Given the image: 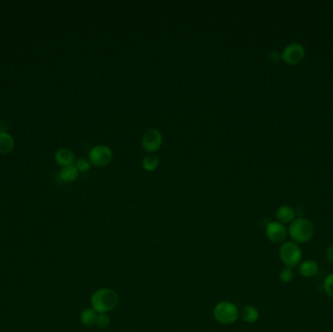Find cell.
<instances>
[{
    "label": "cell",
    "instance_id": "obj_1",
    "mask_svg": "<svg viewBox=\"0 0 333 332\" xmlns=\"http://www.w3.org/2000/svg\"><path fill=\"white\" fill-rule=\"evenodd\" d=\"M119 296L114 289L102 287L96 291L91 297L92 309L98 314H107L116 308Z\"/></svg>",
    "mask_w": 333,
    "mask_h": 332
},
{
    "label": "cell",
    "instance_id": "obj_2",
    "mask_svg": "<svg viewBox=\"0 0 333 332\" xmlns=\"http://www.w3.org/2000/svg\"><path fill=\"white\" fill-rule=\"evenodd\" d=\"M287 232L294 243L306 244L313 239L315 226L311 220L304 217H298L290 223Z\"/></svg>",
    "mask_w": 333,
    "mask_h": 332
},
{
    "label": "cell",
    "instance_id": "obj_3",
    "mask_svg": "<svg viewBox=\"0 0 333 332\" xmlns=\"http://www.w3.org/2000/svg\"><path fill=\"white\" fill-rule=\"evenodd\" d=\"M302 250L300 245L293 241L284 242L279 250V257L284 267L295 268L302 262Z\"/></svg>",
    "mask_w": 333,
    "mask_h": 332
},
{
    "label": "cell",
    "instance_id": "obj_4",
    "mask_svg": "<svg viewBox=\"0 0 333 332\" xmlns=\"http://www.w3.org/2000/svg\"><path fill=\"white\" fill-rule=\"evenodd\" d=\"M213 315L216 322L225 325L234 323L240 316L237 306L229 301L217 303L213 310Z\"/></svg>",
    "mask_w": 333,
    "mask_h": 332
},
{
    "label": "cell",
    "instance_id": "obj_5",
    "mask_svg": "<svg viewBox=\"0 0 333 332\" xmlns=\"http://www.w3.org/2000/svg\"><path fill=\"white\" fill-rule=\"evenodd\" d=\"M113 159L112 150L107 146H96L89 152V161L91 164L98 167L108 166Z\"/></svg>",
    "mask_w": 333,
    "mask_h": 332
},
{
    "label": "cell",
    "instance_id": "obj_6",
    "mask_svg": "<svg viewBox=\"0 0 333 332\" xmlns=\"http://www.w3.org/2000/svg\"><path fill=\"white\" fill-rule=\"evenodd\" d=\"M305 55H306V51L301 44L292 43L284 48V52L282 54V58L285 64L290 66H296L303 60Z\"/></svg>",
    "mask_w": 333,
    "mask_h": 332
},
{
    "label": "cell",
    "instance_id": "obj_7",
    "mask_svg": "<svg viewBox=\"0 0 333 332\" xmlns=\"http://www.w3.org/2000/svg\"><path fill=\"white\" fill-rule=\"evenodd\" d=\"M266 236L268 240L274 244H284L287 238V229L279 221H272L266 226Z\"/></svg>",
    "mask_w": 333,
    "mask_h": 332
},
{
    "label": "cell",
    "instance_id": "obj_8",
    "mask_svg": "<svg viewBox=\"0 0 333 332\" xmlns=\"http://www.w3.org/2000/svg\"><path fill=\"white\" fill-rule=\"evenodd\" d=\"M162 142L163 136L161 132L155 128L147 130L141 137V146L148 152L156 151L157 149L162 146Z\"/></svg>",
    "mask_w": 333,
    "mask_h": 332
},
{
    "label": "cell",
    "instance_id": "obj_9",
    "mask_svg": "<svg viewBox=\"0 0 333 332\" xmlns=\"http://www.w3.org/2000/svg\"><path fill=\"white\" fill-rule=\"evenodd\" d=\"M299 274L306 278V279H311L317 274L319 273V264L317 263L315 260H304L301 263L299 264Z\"/></svg>",
    "mask_w": 333,
    "mask_h": 332
},
{
    "label": "cell",
    "instance_id": "obj_10",
    "mask_svg": "<svg viewBox=\"0 0 333 332\" xmlns=\"http://www.w3.org/2000/svg\"><path fill=\"white\" fill-rule=\"evenodd\" d=\"M295 212L289 205H282L277 210L276 216L280 223L282 224H290L295 219Z\"/></svg>",
    "mask_w": 333,
    "mask_h": 332
},
{
    "label": "cell",
    "instance_id": "obj_11",
    "mask_svg": "<svg viewBox=\"0 0 333 332\" xmlns=\"http://www.w3.org/2000/svg\"><path fill=\"white\" fill-rule=\"evenodd\" d=\"M55 159H56V162L58 163V165L64 168V167L69 166V165H73L74 154L71 150H69L68 148H60L56 152Z\"/></svg>",
    "mask_w": 333,
    "mask_h": 332
},
{
    "label": "cell",
    "instance_id": "obj_12",
    "mask_svg": "<svg viewBox=\"0 0 333 332\" xmlns=\"http://www.w3.org/2000/svg\"><path fill=\"white\" fill-rule=\"evenodd\" d=\"M15 147V140L10 134L0 132V154H8Z\"/></svg>",
    "mask_w": 333,
    "mask_h": 332
},
{
    "label": "cell",
    "instance_id": "obj_13",
    "mask_svg": "<svg viewBox=\"0 0 333 332\" xmlns=\"http://www.w3.org/2000/svg\"><path fill=\"white\" fill-rule=\"evenodd\" d=\"M241 318L246 323H255L259 319V311L255 306L247 305L245 306L241 311Z\"/></svg>",
    "mask_w": 333,
    "mask_h": 332
},
{
    "label": "cell",
    "instance_id": "obj_14",
    "mask_svg": "<svg viewBox=\"0 0 333 332\" xmlns=\"http://www.w3.org/2000/svg\"><path fill=\"white\" fill-rule=\"evenodd\" d=\"M78 169L74 165L64 167L59 173V178L64 182H72L78 176Z\"/></svg>",
    "mask_w": 333,
    "mask_h": 332
},
{
    "label": "cell",
    "instance_id": "obj_15",
    "mask_svg": "<svg viewBox=\"0 0 333 332\" xmlns=\"http://www.w3.org/2000/svg\"><path fill=\"white\" fill-rule=\"evenodd\" d=\"M98 313L94 309H85L81 314V322L86 326H93L96 324Z\"/></svg>",
    "mask_w": 333,
    "mask_h": 332
},
{
    "label": "cell",
    "instance_id": "obj_16",
    "mask_svg": "<svg viewBox=\"0 0 333 332\" xmlns=\"http://www.w3.org/2000/svg\"><path fill=\"white\" fill-rule=\"evenodd\" d=\"M159 166V158L155 154H148L142 160V167L147 171H154Z\"/></svg>",
    "mask_w": 333,
    "mask_h": 332
},
{
    "label": "cell",
    "instance_id": "obj_17",
    "mask_svg": "<svg viewBox=\"0 0 333 332\" xmlns=\"http://www.w3.org/2000/svg\"><path fill=\"white\" fill-rule=\"evenodd\" d=\"M295 274L294 269L289 267H284L279 274V279L283 283H290L294 281Z\"/></svg>",
    "mask_w": 333,
    "mask_h": 332
},
{
    "label": "cell",
    "instance_id": "obj_18",
    "mask_svg": "<svg viewBox=\"0 0 333 332\" xmlns=\"http://www.w3.org/2000/svg\"><path fill=\"white\" fill-rule=\"evenodd\" d=\"M323 291L329 297L333 298V273L326 276L323 281Z\"/></svg>",
    "mask_w": 333,
    "mask_h": 332
},
{
    "label": "cell",
    "instance_id": "obj_19",
    "mask_svg": "<svg viewBox=\"0 0 333 332\" xmlns=\"http://www.w3.org/2000/svg\"><path fill=\"white\" fill-rule=\"evenodd\" d=\"M110 324V318L107 314H98L96 325L99 328H108Z\"/></svg>",
    "mask_w": 333,
    "mask_h": 332
},
{
    "label": "cell",
    "instance_id": "obj_20",
    "mask_svg": "<svg viewBox=\"0 0 333 332\" xmlns=\"http://www.w3.org/2000/svg\"><path fill=\"white\" fill-rule=\"evenodd\" d=\"M90 161L84 158H80L76 161V168L80 172H87L90 169Z\"/></svg>",
    "mask_w": 333,
    "mask_h": 332
},
{
    "label": "cell",
    "instance_id": "obj_21",
    "mask_svg": "<svg viewBox=\"0 0 333 332\" xmlns=\"http://www.w3.org/2000/svg\"><path fill=\"white\" fill-rule=\"evenodd\" d=\"M325 256H326L327 260H328L330 263L333 264V244L329 245V246L326 248Z\"/></svg>",
    "mask_w": 333,
    "mask_h": 332
}]
</instances>
